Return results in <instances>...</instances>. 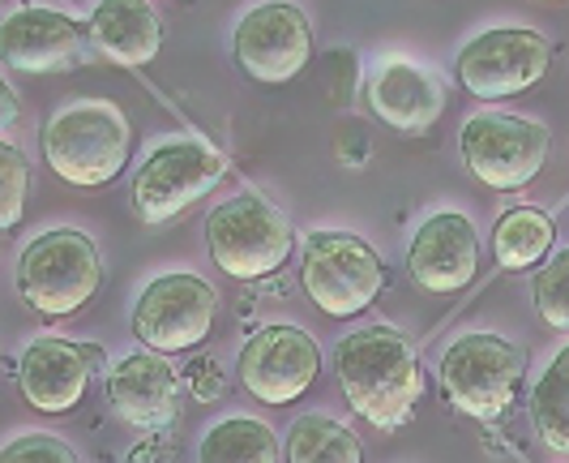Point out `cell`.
Returning <instances> with one entry per match:
<instances>
[{
  "mask_svg": "<svg viewBox=\"0 0 569 463\" xmlns=\"http://www.w3.org/2000/svg\"><path fill=\"white\" fill-rule=\"evenodd\" d=\"M335 374H339L347 407L386 434L402 430L425 395L420 352L395 326H360L339 339Z\"/></svg>",
  "mask_w": 569,
  "mask_h": 463,
  "instance_id": "6da1fadb",
  "label": "cell"
},
{
  "mask_svg": "<svg viewBox=\"0 0 569 463\" xmlns=\"http://www.w3.org/2000/svg\"><path fill=\"white\" fill-rule=\"evenodd\" d=\"M133 129L112 99H78L43 125V159L73 189H103L129 164Z\"/></svg>",
  "mask_w": 569,
  "mask_h": 463,
  "instance_id": "7a4b0ae2",
  "label": "cell"
},
{
  "mask_svg": "<svg viewBox=\"0 0 569 463\" xmlns=\"http://www.w3.org/2000/svg\"><path fill=\"white\" fill-rule=\"evenodd\" d=\"M522 377H527V352L492 331L458 335L455 344L441 352V365H437L446 404L480 425H492L510 412Z\"/></svg>",
  "mask_w": 569,
  "mask_h": 463,
  "instance_id": "3957f363",
  "label": "cell"
},
{
  "mask_svg": "<svg viewBox=\"0 0 569 463\" xmlns=\"http://www.w3.org/2000/svg\"><path fill=\"white\" fill-rule=\"evenodd\" d=\"M206 249L223 275L253 284L283 270V262L296 249V228L270 198L236 194L206 215Z\"/></svg>",
  "mask_w": 569,
  "mask_h": 463,
  "instance_id": "277c9868",
  "label": "cell"
},
{
  "mask_svg": "<svg viewBox=\"0 0 569 463\" xmlns=\"http://www.w3.org/2000/svg\"><path fill=\"white\" fill-rule=\"evenodd\" d=\"M99 284H103L99 245L78 228L43 232L18 258V292L43 318H69L86 309Z\"/></svg>",
  "mask_w": 569,
  "mask_h": 463,
  "instance_id": "5b68a950",
  "label": "cell"
},
{
  "mask_svg": "<svg viewBox=\"0 0 569 463\" xmlns=\"http://www.w3.org/2000/svg\"><path fill=\"white\" fill-rule=\"evenodd\" d=\"M386 262L351 232H313L305 240L300 284L326 318H356L386 292Z\"/></svg>",
  "mask_w": 569,
  "mask_h": 463,
  "instance_id": "8992f818",
  "label": "cell"
},
{
  "mask_svg": "<svg viewBox=\"0 0 569 463\" xmlns=\"http://www.w3.org/2000/svg\"><path fill=\"white\" fill-rule=\"evenodd\" d=\"M548 146H552L548 125L518 112H476L467 116L458 134L467 173L497 194L527 189L548 164Z\"/></svg>",
  "mask_w": 569,
  "mask_h": 463,
  "instance_id": "52a82bcc",
  "label": "cell"
},
{
  "mask_svg": "<svg viewBox=\"0 0 569 463\" xmlns=\"http://www.w3.org/2000/svg\"><path fill=\"white\" fill-rule=\"evenodd\" d=\"M228 173V159L201 138H176L146 155V164L133 176V215L159 228L171 224L180 210L206 198Z\"/></svg>",
  "mask_w": 569,
  "mask_h": 463,
  "instance_id": "ba28073f",
  "label": "cell"
},
{
  "mask_svg": "<svg viewBox=\"0 0 569 463\" xmlns=\"http://www.w3.org/2000/svg\"><path fill=\"white\" fill-rule=\"evenodd\" d=\"M552 65V43L531 27H492L462 43L455 73L476 99H510L540 87Z\"/></svg>",
  "mask_w": 569,
  "mask_h": 463,
  "instance_id": "9c48e42d",
  "label": "cell"
},
{
  "mask_svg": "<svg viewBox=\"0 0 569 463\" xmlns=\"http://www.w3.org/2000/svg\"><path fill=\"white\" fill-rule=\"evenodd\" d=\"M231 52L240 73L253 78L257 87H287L291 78L305 73V65L313 57V27L300 4L266 0L236 22Z\"/></svg>",
  "mask_w": 569,
  "mask_h": 463,
  "instance_id": "30bf717a",
  "label": "cell"
},
{
  "mask_svg": "<svg viewBox=\"0 0 569 463\" xmlns=\"http://www.w3.org/2000/svg\"><path fill=\"white\" fill-rule=\"evenodd\" d=\"M219 318V292L201 275H159L133 305V335L154 352H189L210 339Z\"/></svg>",
  "mask_w": 569,
  "mask_h": 463,
  "instance_id": "8fae6325",
  "label": "cell"
},
{
  "mask_svg": "<svg viewBox=\"0 0 569 463\" xmlns=\"http://www.w3.org/2000/svg\"><path fill=\"white\" fill-rule=\"evenodd\" d=\"M321 374V347L300 326H261L240 347V386L270 407L296 404Z\"/></svg>",
  "mask_w": 569,
  "mask_h": 463,
  "instance_id": "7c38bea8",
  "label": "cell"
},
{
  "mask_svg": "<svg viewBox=\"0 0 569 463\" xmlns=\"http://www.w3.org/2000/svg\"><path fill=\"white\" fill-rule=\"evenodd\" d=\"M407 270L420 292L455 296L480 275V232L462 210H437L407 245Z\"/></svg>",
  "mask_w": 569,
  "mask_h": 463,
  "instance_id": "4fadbf2b",
  "label": "cell"
},
{
  "mask_svg": "<svg viewBox=\"0 0 569 463\" xmlns=\"http://www.w3.org/2000/svg\"><path fill=\"white\" fill-rule=\"evenodd\" d=\"M86 52H94L86 27H78L73 18H64L60 9L30 4V9H13L0 22V60L9 69L60 73V69L82 65Z\"/></svg>",
  "mask_w": 569,
  "mask_h": 463,
  "instance_id": "5bb4252c",
  "label": "cell"
},
{
  "mask_svg": "<svg viewBox=\"0 0 569 463\" xmlns=\"http://www.w3.org/2000/svg\"><path fill=\"white\" fill-rule=\"evenodd\" d=\"M168 352H129L120 356L108 374V404L112 412L142 430V434H163L171 421L180 416V374L163 361Z\"/></svg>",
  "mask_w": 569,
  "mask_h": 463,
  "instance_id": "9a60e30c",
  "label": "cell"
},
{
  "mask_svg": "<svg viewBox=\"0 0 569 463\" xmlns=\"http://www.w3.org/2000/svg\"><path fill=\"white\" fill-rule=\"evenodd\" d=\"M94 347H78L69 339H34L18 361V386L34 412H73L82 404L90 370H94Z\"/></svg>",
  "mask_w": 569,
  "mask_h": 463,
  "instance_id": "2e32d148",
  "label": "cell"
},
{
  "mask_svg": "<svg viewBox=\"0 0 569 463\" xmlns=\"http://www.w3.org/2000/svg\"><path fill=\"white\" fill-rule=\"evenodd\" d=\"M369 108L381 125H390L399 134H425L446 112V87L425 65L390 57L381 60L377 73H372Z\"/></svg>",
  "mask_w": 569,
  "mask_h": 463,
  "instance_id": "e0dca14e",
  "label": "cell"
},
{
  "mask_svg": "<svg viewBox=\"0 0 569 463\" xmlns=\"http://www.w3.org/2000/svg\"><path fill=\"white\" fill-rule=\"evenodd\" d=\"M90 48L112 65H150L163 48V22L150 9V0H99L90 9Z\"/></svg>",
  "mask_w": 569,
  "mask_h": 463,
  "instance_id": "ac0fdd59",
  "label": "cell"
},
{
  "mask_svg": "<svg viewBox=\"0 0 569 463\" xmlns=\"http://www.w3.org/2000/svg\"><path fill=\"white\" fill-rule=\"evenodd\" d=\"M557 224L540 206H513L492 228V258L501 270H531L552 254Z\"/></svg>",
  "mask_w": 569,
  "mask_h": 463,
  "instance_id": "d6986e66",
  "label": "cell"
},
{
  "mask_svg": "<svg viewBox=\"0 0 569 463\" xmlns=\"http://www.w3.org/2000/svg\"><path fill=\"white\" fill-rule=\"evenodd\" d=\"M201 463H279L283 442L257 416H228L201 437Z\"/></svg>",
  "mask_w": 569,
  "mask_h": 463,
  "instance_id": "ffe728a7",
  "label": "cell"
},
{
  "mask_svg": "<svg viewBox=\"0 0 569 463\" xmlns=\"http://www.w3.org/2000/svg\"><path fill=\"white\" fill-rule=\"evenodd\" d=\"M531 421L552 455H569V344L543 365L531 386Z\"/></svg>",
  "mask_w": 569,
  "mask_h": 463,
  "instance_id": "44dd1931",
  "label": "cell"
},
{
  "mask_svg": "<svg viewBox=\"0 0 569 463\" xmlns=\"http://www.w3.org/2000/svg\"><path fill=\"white\" fill-rule=\"evenodd\" d=\"M283 455L291 463H360L365 460V446H360V437L351 434L342 421L309 412V416H300L291 425Z\"/></svg>",
  "mask_w": 569,
  "mask_h": 463,
  "instance_id": "7402d4cb",
  "label": "cell"
},
{
  "mask_svg": "<svg viewBox=\"0 0 569 463\" xmlns=\"http://www.w3.org/2000/svg\"><path fill=\"white\" fill-rule=\"evenodd\" d=\"M531 292H536V314L543 318V326L569 331V245L543 258Z\"/></svg>",
  "mask_w": 569,
  "mask_h": 463,
  "instance_id": "603a6c76",
  "label": "cell"
},
{
  "mask_svg": "<svg viewBox=\"0 0 569 463\" xmlns=\"http://www.w3.org/2000/svg\"><path fill=\"white\" fill-rule=\"evenodd\" d=\"M27 189H30V168L27 159H22V150L13 142H0V232L22 224Z\"/></svg>",
  "mask_w": 569,
  "mask_h": 463,
  "instance_id": "cb8c5ba5",
  "label": "cell"
},
{
  "mask_svg": "<svg viewBox=\"0 0 569 463\" xmlns=\"http://www.w3.org/2000/svg\"><path fill=\"white\" fill-rule=\"evenodd\" d=\"M18 460H57V463H78V451H73L69 442H60V437H48V434H27V437H18V442H9V446L0 451V463H18Z\"/></svg>",
  "mask_w": 569,
  "mask_h": 463,
  "instance_id": "d4e9b609",
  "label": "cell"
},
{
  "mask_svg": "<svg viewBox=\"0 0 569 463\" xmlns=\"http://www.w3.org/2000/svg\"><path fill=\"white\" fill-rule=\"evenodd\" d=\"M326 82H330V104L347 108L356 99V82H360V60L351 48H335L326 57Z\"/></svg>",
  "mask_w": 569,
  "mask_h": 463,
  "instance_id": "484cf974",
  "label": "cell"
},
{
  "mask_svg": "<svg viewBox=\"0 0 569 463\" xmlns=\"http://www.w3.org/2000/svg\"><path fill=\"white\" fill-rule=\"evenodd\" d=\"M184 382H189V391L198 395L201 404H214V400H223V386H228V377L219 370V361H210V356H198V361H189V370H184Z\"/></svg>",
  "mask_w": 569,
  "mask_h": 463,
  "instance_id": "4316f807",
  "label": "cell"
},
{
  "mask_svg": "<svg viewBox=\"0 0 569 463\" xmlns=\"http://www.w3.org/2000/svg\"><path fill=\"white\" fill-rule=\"evenodd\" d=\"M18 116H22V99H18V90L9 87V78H0V129L18 125Z\"/></svg>",
  "mask_w": 569,
  "mask_h": 463,
  "instance_id": "83f0119b",
  "label": "cell"
},
{
  "mask_svg": "<svg viewBox=\"0 0 569 463\" xmlns=\"http://www.w3.org/2000/svg\"><path fill=\"white\" fill-rule=\"evenodd\" d=\"M543 4H561V0H543Z\"/></svg>",
  "mask_w": 569,
  "mask_h": 463,
  "instance_id": "f1b7e54d",
  "label": "cell"
}]
</instances>
